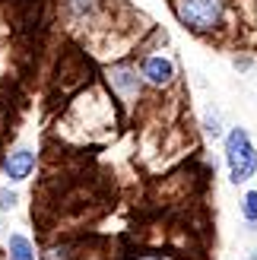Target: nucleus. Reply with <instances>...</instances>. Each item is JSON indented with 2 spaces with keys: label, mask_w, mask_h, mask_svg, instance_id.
I'll use <instances>...</instances> for the list:
<instances>
[{
  "label": "nucleus",
  "mask_w": 257,
  "mask_h": 260,
  "mask_svg": "<svg viewBox=\"0 0 257 260\" xmlns=\"http://www.w3.org/2000/svg\"><path fill=\"white\" fill-rule=\"evenodd\" d=\"M92 10V0H73V13L76 16H83V13Z\"/></svg>",
  "instance_id": "obj_9"
},
{
  "label": "nucleus",
  "mask_w": 257,
  "mask_h": 260,
  "mask_svg": "<svg viewBox=\"0 0 257 260\" xmlns=\"http://www.w3.org/2000/svg\"><path fill=\"white\" fill-rule=\"evenodd\" d=\"M10 260H35V251H32L29 238L10 235Z\"/></svg>",
  "instance_id": "obj_6"
},
{
  "label": "nucleus",
  "mask_w": 257,
  "mask_h": 260,
  "mask_svg": "<svg viewBox=\"0 0 257 260\" xmlns=\"http://www.w3.org/2000/svg\"><path fill=\"white\" fill-rule=\"evenodd\" d=\"M143 76L152 86H165L175 76V67H172V60H165V57H149L143 63Z\"/></svg>",
  "instance_id": "obj_4"
},
{
  "label": "nucleus",
  "mask_w": 257,
  "mask_h": 260,
  "mask_svg": "<svg viewBox=\"0 0 257 260\" xmlns=\"http://www.w3.org/2000/svg\"><path fill=\"white\" fill-rule=\"evenodd\" d=\"M16 206V193L13 190H0V210H13Z\"/></svg>",
  "instance_id": "obj_8"
},
{
  "label": "nucleus",
  "mask_w": 257,
  "mask_h": 260,
  "mask_svg": "<svg viewBox=\"0 0 257 260\" xmlns=\"http://www.w3.org/2000/svg\"><path fill=\"white\" fill-rule=\"evenodd\" d=\"M241 213H245L248 222H257V190L245 193V206H241Z\"/></svg>",
  "instance_id": "obj_7"
},
{
  "label": "nucleus",
  "mask_w": 257,
  "mask_h": 260,
  "mask_svg": "<svg viewBox=\"0 0 257 260\" xmlns=\"http://www.w3.org/2000/svg\"><path fill=\"white\" fill-rule=\"evenodd\" d=\"M32 168H35V152L32 149H16V152H10L7 162H4V172H7L10 181H25Z\"/></svg>",
  "instance_id": "obj_3"
},
{
  "label": "nucleus",
  "mask_w": 257,
  "mask_h": 260,
  "mask_svg": "<svg viewBox=\"0 0 257 260\" xmlns=\"http://www.w3.org/2000/svg\"><path fill=\"white\" fill-rule=\"evenodd\" d=\"M137 260H165V257H156V254H146V257H137Z\"/></svg>",
  "instance_id": "obj_10"
},
{
  "label": "nucleus",
  "mask_w": 257,
  "mask_h": 260,
  "mask_svg": "<svg viewBox=\"0 0 257 260\" xmlns=\"http://www.w3.org/2000/svg\"><path fill=\"white\" fill-rule=\"evenodd\" d=\"M226 162H229V175H232L235 184L248 181L257 172V149L248 137V130L235 127L232 134L226 137Z\"/></svg>",
  "instance_id": "obj_1"
},
{
  "label": "nucleus",
  "mask_w": 257,
  "mask_h": 260,
  "mask_svg": "<svg viewBox=\"0 0 257 260\" xmlns=\"http://www.w3.org/2000/svg\"><path fill=\"white\" fill-rule=\"evenodd\" d=\"M175 13L194 32H210L222 19L226 0H175Z\"/></svg>",
  "instance_id": "obj_2"
},
{
  "label": "nucleus",
  "mask_w": 257,
  "mask_h": 260,
  "mask_svg": "<svg viewBox=\"0 0 257 260\" xmlns=\"http://www.w3.org/2000/svg\"><path fill=\"white\" fill-rule=\"evenodd\" d=\"M111 83L118 86L121 92H137V86H140L137 73H134L131 67H114V70H111Z\"/></svg>",
  "instance_id": "obj_5"
},
{
  "label": "nucleus",
  "mask_w": 257,
  "mask_h": 260,
  "mask_svg": "<svg viewBox=\"0 0 257 260\" xmlns=\"http://www.w3.org/2000/svg\"><path fill=\"white\" fill-rule=\"evenodd\" d=\"M251 260H257V251H254V254H251Z\"/></svg>",
  "instance_id": "obj_11"
}]
</instances>
